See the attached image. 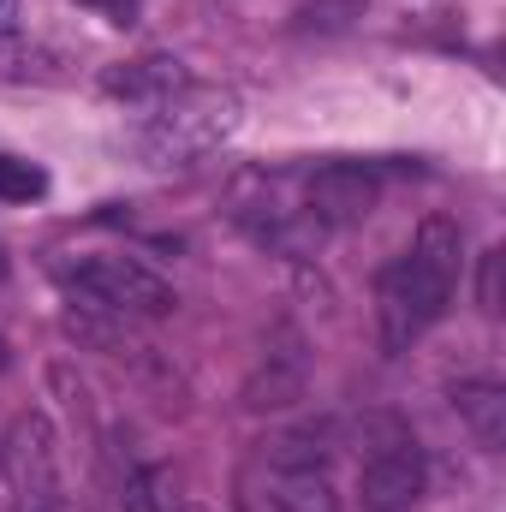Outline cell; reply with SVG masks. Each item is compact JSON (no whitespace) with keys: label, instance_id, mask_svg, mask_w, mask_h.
I'll list each match as a JSON object with an SVG mask.
<instances>
[{"label":"cell","instance_id":"cell-1","mask_svg":"<svg viewBox=\"0 0 506 512\" xmlns=\"http://www.w3.org/2000/svg\"><path fill=\"white\" fill-rule=\"evenodd\" d=\"M459 262H465L459 221L423 215V227L411 233L405 256H393L376 280V328L387 358H399L417 334H429L447 316V304L459 292Z\"/></svg>","mask_w":506,"mask_h":512},{"label":"cell","instance_id":"cell-2","mask_svg":"<svg viewBox=\"0 0 506 512\" xmlns=\"http://www.w3.org/2000/svg\"><path fill=\"white\" fill-rule=\"evenodd\" d=\"M245 126V102L227 84H185L179 96L155 102L143 114V126L131 131V149L143 167L173 173V167H197L203 155H215L233 131Z\"/></svg>","mask_w":506,"mask_h":512},{"label":"cell","instance_id":"cell-3","mask_svg":"<svg viewBox=\"0 0 506 512\" xmlns=\"http://www.w3.org/2000/svg\"><path fill=\"white\" fill-rule=\"evenodd\" d=\"M227 203H233L227 215L239 221V233H245L251 245H262V251H274V256H310V251L328 245L322 221L304 209L298 173H268V167L239 173Z\"/></svg>","mask_w":506,"mask_h":512},{"label":"cell","instance_id":"cell-4","mask_svg":"<svg viewBox=\"0 0 506 512\" xmlns=\"http://www.w3.org/2000/svg\"><path fill=\"white\" fill-rule=\"evenodd\" d=\"M54 280L78 304L126 316V322H161L179 310V292L137 256H72V262H54Z\"/></svg>","mask_w":506,"mask_h":512},{"label":"cell","instance_id":"cell-5","mask_svg":"<svg viewBox=\"0 0 506 512\" xmlns=\"http://www.w3.org/2000/svg\"><path fill=\"white\" fill-rule=\"evenodd\" d=\"M423 447L399 417L364 423V459H358V501L364 512H411L423 501Z\"/></svg>","mask_w":506,"mask_h":512},{"label":"cell","instance_id":"cell-6","mask_svg":"<svg viewBox=\"0 0 506 512\" xmlns=\"http://www.w3.org/2000/svg\"><path fill=\"white\" fill-rule=\"evenodd\" d=\"M0 477L12 489L6 512H60L66 477H60V435L42 411H18L0 441Z\"/></svg>","mask_w":506,"mask_h":512},{"label":"cell","instance_id":"cell-7","mask_svg":"<svg viewBox=\"0 0 506 512\" xmlns=\"http://www.w3.org/2000/svg\"><path fill=\"white\" fill-rule=\"evenodd\" d=\"M298 191H304V209L322 221V233H346L358 221H370V209L381 203V179L376 167L364 161H322V167H304L298 173Z\"/></svg>","mask_w":506,"mask_h":512},{"label":"cell","instance_id":"cell-8","mask_svg":"<svg viewBox=\"0 0 506 512\" xmlns=\"http://www.w3.org/2000/svg\"><path fill=\"white\" fill-rule=\"evenodd\" d=\"M304 382H310V358H304L298 328H274L245 382V411H286L304 399Z\"/></svg>","mask_w":506,"mask_h":512},{"label":"cell","instance_id":"cell-9","mask_svg":"<svg viewBox=\"0 0 506 512\" xmlns=\"http://www.w3.org/2000/svg\"><path fill=\"white\" fill-rule=\"evenodd\" d=\"M191 84V72L173 60V54H143V60H120V66H108L102 72V96H114V102H126V108H155V102H167V96H179Z\"/></svg>","mask_w":506,"mask_h":512},{"label":"cell","instance_id":"cell-10","mask_svg":"<svg viewBox=\"0 0 506 512\" xmlns=\"http://www.w3.org/2000/svg\"><path fill=\"white\" fill-rule=\"evenodd\" d=\"M453 411H459V423L471 429L477 447H489V453L506 447V387L501 382H489V376L459 382L453 387Z\"/></svg>","mask_w":506,"mask_h":512},{"label":"cell","instance_id":"cell-11","mask_svg":"<svg viewBox=\"0 0 506 512\" xmlns=\"http://www.w3.org/2000/svg\"><path fill=\"white\" fill-rule=\"evenodd\" d=\"M120 507H126V512H185V501L173 495L167 465L126 459V465H120Z\"/></svg>","mask_w":506,"mask_h":512},{"label":"cell","instance_id":"cell-12","mask_svg":"<svg viewBox=\"0 0 506 512\" xmlns=\"http://www.w3.org/2000/svg\"><path fill=\"white\" fill-rule=\"evenodd\" d=\"M274 512H340L334 477L322 465H310V471H274Z\"/></svg>","mask_w":506,"mask_h":512},{"label":"cell","instance_id":"cell-13","mask_svg":"<svg viewBox=\"0 0 506 512\" xmlns=\"http://www.w3.org/2000/svg\"><path fill=\"white\" fill-rule=\"evenodd\" d=\"M328 453H334V423H304V429H286L268 441L274 471H310V465L328 471Z\"/></svg>","mask_w":506,"mask_h":512},{"label":"cell","instance_id":"cell-14","mask_svg":"<svg viewBox=\"0 0 506 512\" xmlns=\"http://www.w3.org/2000/svg\"><path fill=\"white\" fill-rule=\"evenodd\" d=\"M48 191V173L36 161H18V155H0V203H36Z\"/></svg>","mask_w":506,"mask_h":512},{"label":"cell","instance_id":"cell-15","mask_svg":"<svg viewBox=\"0 0 506 512\" xmlns=\"http://www.w3.org/2000/svg\"><path fill=\"white\" fill-rule=\"evenodd\" d=\"M352 18H364V0H310V6L298 12L304 30H346Z\"/></svg>","mask_w":506,"mask_h":512},{"label":"cell","instance_id":"cell-16","mask_svg":"<svg viewBox=\"0 0 506 512\" xmlns=\"http://www.w3.org/2000/svg\"><path fill=\"white\" fill-rule=\"evenodd\" d=\"M477 304L483 316H501V251L483 256V280H477Z\"/></svg>","mask_w":506,"mask_h":512},{"label":"cell","instance_id":"cell-17","mask_svg":"<svg viewBox=\"0 0 506 512\" xmlns=\"http://www.w3.org/2000/svg\"><path fill=\"white\" fill-rule=\"evenodd\" d=\"M78 6H96V12L114 18V24H131V12H137V0H78Z\"/></svg>","mask_w":506,"mask_h":512},{"label":"cell","instance_id":"cell-18","mask_svg":"<svg viewBox=\"0 0 506 512\" xmlns=\"http://www.w3.org/2000/svg\"><path fill=\"white\" fill-rule=\"evenodd\" d=\"M6 364H12V352H6V340H0V370H6Z\"/></svg>","mask_w":506,"mask_h":512},{"label":"cell","instance_id":"cell-19","mask_svg":"<svg viewBox=\"0 0 506 512\" xmlns=\"http://www.w3.org/2000/svg\"><path fill=\"white\" fill-rule=\"evenodd\" d=\"M0 280H6V251H0Z\"/></svg>","mask_w":506,"mask_h":512},{"label":"cell","instance_id":"cell-20","mask_svg":"<svg viewBox=\"0 0 506 512\" xmlns=\"http://www.w3.org/2000/svg\"><path fill=\"white\" fill-rule=\"evenodd\" d=\"M185 512H203V507H185Z\"/></svg>","mask_w":506,"mask_h":512},{"label":"cell","instance_id":"cell-21","mask_svg":"<svg viewBox=\"0 0 506 512\" xmlns=\"http://www.w3.org/2000/svg\"><path fill=\"white\" fill-rule=\"evenodd\" d=\"M0 6H6V0H0Z\"/></svg>","mask_w":506,"mask_h":512}]
</instances>
